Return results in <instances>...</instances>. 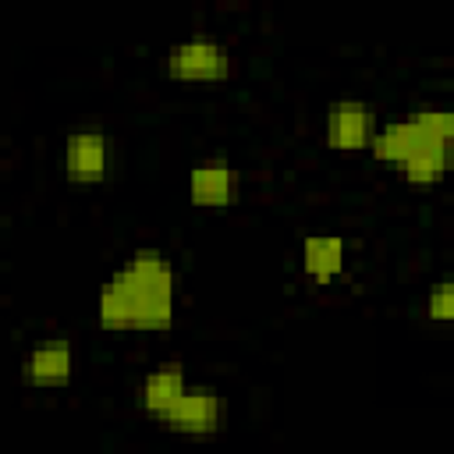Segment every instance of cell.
Listing matches in <instances>:
<instances>
[{
  "mask_svg": "<svg viewBox=\"0 0 454 454\" xmlns=\"http://www.w3.org/2000/svg\"><path fill=\"white\" fill-rule=\"evenodd\" d=\"M177 316V270L160 248H135L96 294V319L110 333H156Z\"/></svg>",
  "mask_w": 454,
  "mask_h": 454,
  "instance_id": "6da1fadb",
  "label": "cell"
},
{
  "mask_svg": "<svg viewBox=\"0 0 454 454\" xmlns=\"http://www.w3.org/2000/svg\"><path fill=\"white\" fill-rule=\"evenodd\" d=\"M450 142L454 145V106H440V103H426L419 110H411L408 117H394L383 121L372 135L369 156L380 163H394L401 167L415 149H422L426 142Z\"/></svg>",
  "mask_w": 454,
  "mask_h": 454,
  "instance_id": "7a4b0ae2",
  "label": "cell"
},
{
  "mask_svg": "<svg viewBox=\"0 0 454 454\" xmlns=\"http://www.w3.org/2000/svg\"><path fill=\"white\" fill-rule=\"evenodd\" d=\"M110 170V138L103 128H74L64 135V177L71 184H99Z\"/></svg>",
  "mask_w": 454,
  "mask_h": 454,
  "instance_id": "52a82bcc",
  "label": "cell"
},
{
  "mask_svg": "<svg viewBox=\"0 0 454 454\" xmlns=\"http://www.w3.org/2000/svg\"><path fill=\"white\" fill-rule=\"evenodd\" d=\"M426 319L433 323H454V277H443L426 294Z\"/></svg>",
  "mask_w": 454,
  "mask_h": 454,
  "instance_id": "7c38bea8",
  "label": "cell"
},
{
  "mask_svg": "<svg viewBox=\"0 0 454 454\" xmlns=\"http://www.w3.org/2000/svg\"><path fill=\"white\" fill-rule=\"evenodd\" d=\"M74 376V348L67 337H50L39 340L25 351L21 358V380L28 387L39 390H53V387H67Z\"/></svg>",
  "mask_w": 454,
  "mask_h": 454,
  "instance_id": "ba28073f",
  "label": "cell"
},
{
  "mask_svg": "<svg viewBox=\"0 0 454 454\" xmlns=\"http://www.w3.org/2000/svg\"><path fill=\"white\" fill-rule=\"evenodd\" d=\"M348 266V241L340 234H305L301 238V273L316 284H330Z\"/></svg>",
  "mask_w": 454,
  "mask_h": 454,
  "instance_id": "30bf717a",
  "label": "cell"
},
{
  "mask_svg": "<svg viewBox=\"0 0 454 454\" xmlns=\"http://www.w3.org/2000/svg\"><path fill=\"white\" fill-rule=\"evenodd\" d=\"M380 121H376V110L365 103V99H333L326 106V117H323V138L333 153H362L372 145V135H376Z\"/></svg>",
  "mask_w": 454,
  "mask_h": 454,
  "instance_id": "277c9868",
  "label": "cell"
},
{
  "mask_svg": "<svg viewBox=\"0 0 454 454\" xmlns=\"http://www.w3.org/2000/svg\"><path fill=\"white\" fill-rule=\"evenodd\" d=\"M188 372H184V365L181 362H160V365H153L142 380H138V390H135V401H138V408L153 419V422H160L184 394H188Z\"/></svg>",
  "mask_w": 454,
  "mask_h": 454,
  "instance_id": "9c48e42d",
  "label": "cell"
},
{
  "mask_svg": "<svg viewBox=\"0 0 454 454\" xmlns=\"http://www.w3.org/2000/svg\"><path fill=\"white\" fill-rule=\"evenodd\" d=\"M163 71L174 82H195V85L223 82L234 74V53L227 43L213 35H188L163 53Z\"/></svg>",
  "mask_w": 454,
  "mask_h": 454,
  "instance_id": "3957f363",
  "label": "cell"
},
{
  "mask_svg": "<svg viewBox=\"0 0 454 454\" xmlns=\"http://www.w3.org/2000/svg\"><path fill=\"white\" fill-rule=\"evenodd\" d=\"M450 163H454V145L433 138V142H426L422 149H415V153L401 163V174H404V181L415 184V188H433V184H440V181L447 177Z\"/></svg>",
  "mask_w": 454,
  "mask_h": 454,
  "instance_id": "8fae6325",
  "label": "cell"
},
{
  "mask_svg": "<svg viewBox=\"0 0 454 454\" xmlns=\"http://www.w3.org/2000/svg\"><path fill=\"white\" fill-rule=\"evenodd\" d=\"M241 199V170L223 156H206L188 170V202L199 209H227Z\"/></svg>",
  "mask_w": 454,
  "mask_h": 454,
  "instance_id": "8992f818",
  "label": "cell"
},
{
  "mask_svg": "<svg viewBox=\"0 0 454 454\" xmlns=\"http://www.w3.org/2000/svg\"><path fill=\"white\" fill-rule=\"evenodd\" d=\"M220 422H223V401H220L216 387H209V383H192L188 394L160 419L163 429L181 433V436H195V440L220 433Z\"/></svg>",
  "mask_w": 454,
  "mask_h": 454,
  "instance_id": "5b68a950",
  "label": "cell"
}]
</instances>
